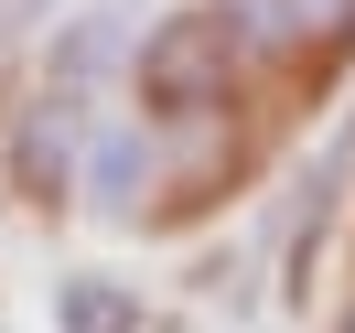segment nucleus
<instances>
[{"mask_svg":"<svg viewBox=\"0 0 355 333\" xmlns=\"http://www.w3.org/2000/svg\"><path fill=\"white\" fill-rule=\"evenodd\" d=\"M237 33L216 22V11H173V22H151L140 33V65H130V87H140V118L151 129H216L226 108H237Z\"/></svg>","mask_w":355,"mask_h":333,"instance_id":"obj_1","label":"nucleus"},{"mask_svg":"<svg viewBox=\"0 0 355 333\" xmlns=\"http://www.w3.org/2000/svg\"><path fill=\"white\" fill-rule=\"evenodd\" d=\"M87 129H97L87 97H65V87L22 97V108H11V129H0V172H11V194L44 204V215H65L76 172H87Z\"/></svg>","mask_w":355,"mask_h":333,"instance_id":"obj_2","label":"nucleus"},{"mask_svg":"<svg viewBox=\"0 0 355 333\" xmlns=\"http://www.w3.org/2000/svg\"><path fill=\"white\" fill-rule=\"evenodd\" d=\"M130 65H140V22L119 11V0H76V11L44 22V87L97 97L108 75H130Z\"/></svg>","mask_w":355,"mask_h":333,"instance_id":"obj_3","label":"nucleus"},{"mask_svg":"<svg viewBox=\"0 0 355 333\" xmlns=\"http://www.w3.org/2000/svg\"><path fill=\"white\" fill-rule=\"evenodd\" d=\"M162 129L151 118H97L87 129V172H76V194H87V215H108V226H140V204L162 194Z\"/></svg>","mask_w":355,"mask_h":333,"instance_id":"obj_4","label":"nucleus"},{"mask_svg":"<svg viewBox=\"0 0 355 333\" xmlns=\"http://www.w3.org/2000/svg\"><path fill=\"white\" fill-rule=\"evenodd\" d=\"M248 54H312V44H345L355 33V0H205Z\"/></svg>","mask_w":355,"mask_h":333,"instance_id":"obj_5","label":"nucleus"},{"mask_svg":"<svg viewBox=\"0 0 355 333\" xmlns=\"http://www.w3.org/2000/svg\"><path fill=\"white\" fill-rule=\"evenodd\" d=\"M151 312H140L130 280H108V269H76V280H54V333H140Z\"/></svg>","mask_w":355,"mask_h":333,"instance_id":"obj_6","label":"nucleus"},{"mask_svg":"<svg viewBox=\"0 0 355 333\" xmlns=\"http://www.w3.org/2000/svg\"><path fill=\"white\" fill-rule=\"evenodd\" d=\"M0 33H11V22H0Z\"/></svg>","mask_w":355,"mask_h":333,"instance_id":"obj_7","label":"nucleus"},{"mask_svg":"<svg viewBox=\"0 0 355 333\" xmlns=\"http://www.w3.org/2000/svg\"><path fill=\"white\" fill-rule=\"evenodd\" d=\"M345 333H355V323H345Z\"/></svg>","mask_w":355,"mask_h":333,"instance_id":"obj_8","label":"nucleus"}]
</instances>
